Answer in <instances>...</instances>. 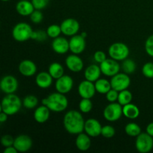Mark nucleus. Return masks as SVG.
I'll return each instance as SVG.
<instances>
[{
	"label": "nucleus",
	"instance_id": "nucleus-5",
	"mask_svg": "<svg viewBox=\"0 0 153 153\" xmlns=\"http://www.w3.org/2000/svg\"><path fill=\"white\" fill-rule=\"evenodd\" d=\"M129 52L128 46L120 42L112 43L108 48V55L110 58L117 61H123L128 58Z\"/></svg>",
	"mask_w": 153,
	"mask_h": 153
},
{
	"label": "nucleus",
	"instance_id": "nucleus-39",
	"mask_svg": "<svg viewBox=\"0 0 153 153\" xmlns=\"http://www.w3.org/2000/svg\"><path fill=\"white\" fill-rule=\"evenodd\" d=\"M145 50L148 55L153 58V34L146 39L145 43Z\"/></svg>",
	"mask_w": 153,
	"mask_h": 153
},
{
	"label": "nucleus",
	"instance_id": "nucleus-38",
	"mask_svg": "<svg viewBox=\"0 0 153 153\" xmlns=\"http://www.w3.org/2000/svg\"><path fill=\"white\" fill-rule=\"evenodd\" d=\"M118 96H119V91H116V90L111 89L105 94L106 100L109 102H117Z\"/></svg>",
	"mask_w": 153,
	"mask_h": 153
},
{
	"label": "nucleus",
	"instance_id": "nucleus-8",
	"mask_svg": "<svg viewBox=\"0 0 153 153\" xmlns=\"http://www.w3.org/2000/svg\"><path fill=\"white\" fill-rule=\"evenodd\" d=\"M110 82L111 88L119 92L128 89L131 85V79L128 74L125 73H118L115 76H112Z\"/></svg>",
	"mask_w": 153,
	"mask_h": 153
},
{
	"label": "nucleus",
	"instance_id": "nucleus-37",
	"mask_svg": "<svg viewBox=\"0 0 153 153\" xmlns=\"http://www.w3.org/2000/svg\"><path fill=\"white\" fill-rule=\"evenodd\" d=\"M29 16L31 22L34 24L40 23L43 19V13L40 11V10H36V9L31 13Z\"/></svg>",
	"mask_w": 153,
	"mask_h": 153
},
{
	"label": "nucleus",
	"instance_id": "nucleus-32",
	"mask_svg": "<svg viewBox=\"0 0 153 153\" xmlns=\"http://www.w3.org/2000/svg\"><path fill=\"white\" fill-rule=\"evenodd\" d=\"M79 111L83 114H88L91 111L93 108V103L91 99L82 98L79 105Z\"/></svg>",
	"mask_w": 153,
	"mask_h": 153
},
{
	"label": "nucleus",
	"instance_id": "nucleus-40",
	"mask_svg": "<svg viewBox=\"0 0 153 153\" xmlns=\"http://www.w3.org/2000/svg\"><path fill=\"white\" fill-rule=\"evenodd\" d=\"M14 139L10 134H4L1 137V144L4 147H7V146H13L14 143Z\"/></svg>",
	"mask_w": 153,
	"mask_h": 153
},
{
	"label": "nucleus",
	"instance_id": "nucleus-26",
	"mask_svg": "<svg viewBox=\"0 0 153 153\" xmlns=\"http://www.w3.org/2000/svg\"><path fill=\"white\" fill-rule=\"evenodd\" d=\"M94 85H95L96 91L99 94H106L111 89V82L106 79H99L94 82Z\"/></svg>",
	"mask_w": 153,
	"mask_h": 153
},
{
	"label": "nucleus",
	"instance_id": "nucleus-12",
	"mask_svg": "<svg viewBox=\"0 0 153 153\" xmlns=\"http://www.w3.org/2000/svg\"><path fill=\"white\" fill-rule=\"evenodd\" d=\"M70 43V50L72 53L76 55H80L85 51L86 48V41L85 38L82 34H76L72 36L69 40Z\"/></svg>",
	"mask_w": 153,
	"mask_h": 153
},
{
	"label": "nucleus",
	"instance_id": "nucleus-23",
	"mask_svg": "<svg viewBox=\"0 0 153 153\" xmlns=\"http://www.w3.org/2000/svg\"><path fill=\"white\" fill-rule=\"evenodd\" d=\"M101 74V69H100V66L97 65V64H91V65H89L85 69V73H84L85 79L92 82H95L96 81L100 79Z\"/></svg>",
	"mask_w": 153,
	"mask_h": 153
},
{
	"label": "nucleus",
	"instance_id": "nucleus-6",
	"mask_svg": "<svg viewBox=\"0 0 153 153\" xmlns=\"http://www.w3.org/2000/svg\"><path fill=\"white\" fill-rule=\"evenodd\" d=\"M123 115V106L118 102H110L103 111V117L108 122H116Z\"/></svg>",
	"mask_w": 153,
	"mask_h": 153
},
{
	"label": "nucleus",
	"instance_id": "nucleus-9",
	"mask_svg": "<svg viewBox=\"0 0 153 153\" xmlns=\"http://www.w3.org/2000/svg\"><path fill=\"white\" fill-rule=\"evenodd\" d=\"M100 69H101L102 74L108 77H112L120 73V66L117 61L112 59V58H107L105 61L100 64Z\"/></svg>",
	"mask_w": 153,
	"mask_h": 153
},
{
	"label": "nucleus",
	"instance_id": "nucleus-14",
	"mask_svg": "<svg viewBox=\"0 0 153 153\" xmlns=\"http://www.w3.org/2000/svg\"><path fill=\"white\" fill-rule=\"evenodd\" d=\"M96 92V88L94 82L88 80H84L80 82L78 87V93L82 98L91 99L94 97Z\"/></svg>",
	"mask_w": 153,
	"mask_h": 153
},
{
	"label": "nucleus",
	"instance_id": "nucleus-29",
	"mask_svg": "<svg viewBox=\"0 0 153 153\" xmlns=\"http://www.w3.org/2000/svg\"><path fill=\"white\" fill-rule=\"evenodd\" d=\"M133 96L131 91H128V89L123 90L119 92V96H118L117 102L120 103L122 106L126 105L131 103L132 101Z\"/></svg>",
	"mask_w": 153,
	"mask_h": 153
},
{
	"label": "nucleus",
	"instance_id": "nucleus-24",
	"mask_svg": "<svg viewBox=\"0 0 153 153\" xmlns=\"http://www.w3.org/2000/svg\"><path fill=\"white\" fill-rule=\"evenodd\" d=\"M75 143L79 150L82 151V152L88 151L91 146V137L86 133H80L77 134Z\"/></svg>",
	"mask_w": 153,
	"mask_h": 153
},
{
	"label": "nucleus",
	"instance_id": "nucleus-11",
	"mask_svg": "<svg viewBox=\"0 0 153 153\" xmlns=\"http://www.w3.org/2000/svg\"><path fill=\"white\" fill-rule=\"evenodd\" d=\"M62 34L65 36L72 37L78 34L80 29V24L74 18H67L61 23Z\"/></svg>",
	"mask_w": 153,
	"mask_h": 153
},
{
	"label": "nucleus",
	"instance_id": "nucleus-33",
	"mask_svg": "<svg viewBox=\"0 0 153 153\" xmlns=\"http://www.w3.org/2000/svg\"><path fill=\"white\" fill-rule=\"evenodd\" d=\"M46 31L47 33L48 37L52 39H55L56 37H59L60 34H62L61 25H58L57 24H52V25H49Z\"/></svg>",
	"mask_w": 153,
	"mask_h": 153
},
{
	"label": "nucleus",
	"instance_id": "nucleus-7",
	"mask_svg": "<svg viewBox=\"0 0 153 153\" xmlns=\"http://www.w3.org/2000/svg\"><path fill=\"white\" fill-rule=\"evenodd\" d=\"M135 148L140 153L149 152L153 149V137L146 132H141L136 137Z\"/></svg>",
	"mask_w": 153,
	"mask_h": 153
},
{
	"label": "nucleus",
	"instance_id": "nucleus-10",
	"mask_svg": "<svg viewBox=\"0 0 153 153\" xmlns=\"http://www.w3.org/2000/svg\"><path fill=\"white\" fill-rule=\"evenodd\" d=\"M19 83L16 78L11 75L3 76L0 82V88L5 94H14L18 89Z\"/></svg>",
	"mask_w": 153,
	"mask_h": 153
},
{
	"label": "nucleus",
	"instance_id": "nucleus-19",
	"mask_svg": "<svg viewBox=\"0 0 153 153\" xmlns=\"http://www.w3.org/2000/svg\"><path fill=\"white\" fill-rule=\"evenodd\" d=\"M52 49L58 55H64L70 50L69 40H67L65 37L59 36L52 40Z\"/></svg>",
	"mask_w": 153,
	"mask_h": 153
},
{
	"label": "nucleus",
	"instance_id": "nucleus-35",
	"mask_svg": "<svg viewBox=\"0 0 153 153\" xmlns=\"http://www.w3.org/2000/svg\"><path fill=\"white\" fill-rule=\"evenodd\" d=\"M142 73L148 79H153V62H147L142 67Z\"/></svg>",
	"mask_w": 153,
	"mask_h": 153
},
{
	"label": "nucleus",
	"instance_id": "nucleus-25",
	"mask_svg": "<svg viewBox=\"0 0 153 153\" xmlns=\"http://www.w3.org/2000/svg\"><path fill=\"white\" fill-rule=\"evenodd\" d=\"M123 114L128 119L135 120L140 115V109L134 104L128 103L123 106Z\"/></svg>",
	"mask_w": 153,
	"mask_h": 153
},
{
	"label": "nucleus",
	"instance_id": "nucleus-13",
	"mask_svg": "<svg viewBox=\"0 0 153 153\" xmlns=\"http://www.w3.org/2000/svg\"><path fill=\"white\" fill-rule=\"evenodd\" d=\"M73 79L67 75H64L59 79H56L55 87L57 92L63 94H67L71 91L73 88Z\"/></svg>",
	"mask_w": 153,
	"mask_h": 153
},
{
	"label": "nucleus",
	"instance_id": "nucleus-31",
	"mask_svg": "<svg viewBox=\"0 0 153 153\" xmlns=\"http://www.w3.org/2000/svg\"><path fill=\"white\" fill-rule=\"evenodd\" d=\"M136 63L133 60L126 58V60L123 61L122 64V70L126 74H131L134 73L136 70Z\"/></svg>",
	"mask_w": 153,
	"mask_h": 153
},
{
	"label": "nucleus",
	"instance_id": "nucleus-47",
	"mask_svg": "<svg viewBox=\"0 0 153 153\" xmlns=\"http://www.w3.org/2000/svg\"><path fill=\"white\" fill-rule=\"evenodd\" d=\"M1 1H10V0H1Z\"/></svg>",
	"mask_w": 153,
	"mask_h": 153
},
{
	"label": "nucleus",
	"instance_id": "nucleus-41",
	"mask_svg": "<svg viewBox=\"0 0 153 153\" xmlns=\"http://www.w3.org/2000/svg\"><path fill=\"white\" fill-rule=\"evenodd\" d=\"M31 2L36 10H43L47 7L49 0H31Z\"/></svg>",
	"mask_w": 153,
	"mask_h": 153
},
{
	"label": "nucleus",
	"instance_id": "nucleus-20",
	"mask_svg": "<svg viewBox=\"0 0 153 153\" xmlns=\"http://www.w3.org/2000/svg\"><path fill=\"white\" fill-rule=\"evenodd\" d=\"M53 79L49 72H40L36 76L35 83L38 88L47 89L52 86Z\"/></svg>",
	"mask_w": 153,
	"mask_h": 153
},
{
	"label": "nucleus",
	"instance_id": "nucleus-28",
	"mask_svg": "<svg viewBox=\"0 0 153 153\" xmlns=\"http://www.w3.org/2000/svg\"><path fill=\"white\" fill-rule=\"evenodd\" d=\"M125 132L129 137H136L141 133V128L135 123H129L125 126Z\"/></svg>",
	"mask_w": 153,
	"mask_h": 153
},
{
	"label": "nucleus",
	"instance_id": "nucleus-43",
	"mask_svg": "<svg viewBox=\"0 0 153 153\" xmlns=\"http://www.w3.org/2000/svg\"><path fill=\"white\" fill-rule=\"evenodd\" d=\"M4 153H17L18 151L16 150V148L13 146H7V147H5L4 149Z\"/></svg>",
	"mask_w": 153,
	"mask_h": 153
},
{
	"label": "nucleus",
	"instance_id": "nucleus-2",
	"mask_svg": "<svg viewBox=\"0 0 153 153\" xmlns=\"http://www.w3.org/2000/svg\"><path fill=\"white\" fill-rule=\"evenodd\" d=\"M42 105L49 108L51 111L55 113L63 112L67 108L69 102L65 94L59 92L52 93L48 97L42 100Z\"/></svg>",
	"mask_w": 153,
	"mask_h": 153
},
{
	"label": "nucleus",
	"instance_id": "nucleus-34",
	"mask_svg": "<svg viewBox=\"0 0 153 153\" xmlns=\"http://www.w3.org/2000/svg\"><path fill=\"white\" fill-rule=\"evenodd\" d=\"M115 128L111 125H105L102 126L101 135L105 138H111L115 135Z\"/></svg>",
	"mask_w": 153,
	"mask_h": 153
},
{
	"label": "nucleus",
	"instance_id": "nucleus-36",
	"mask_svg": "<svg viewBox=\"0 0 153 153\" xmlns=\"http://www.w3.org/2000/svg\"><path fill=\"white\" fill-rule=\"evenodd\" d=\"M48 35L46 31H41V30H37V31H34L32 34L31 39L34 40H37L39 42L45 41L47 38Z\"/></svg>",
	"mask_w": 153,
	"mask_h": 153
},
{
	"label": "nucleus",
	"instance_id": "nucleus-42",
	"mask_svg": "<svg viewBox=\"0 0 153 153\" xmlns=\"http://www.w3.org/2000/svg\"><path fill=\"white\" fill-rule=\"evenodd\" d=\"M94 59L97 63L101 64V63H102L103 61L107 59V56H106V54L103 51L99 50L94 53Z\"/></svg>",
	"mask_w": 153,
	"mask_h": 153
},
{
	"label": "nucleus",
	"instance_id": "nucleus-27",
	"mask_svg": "<svg viewBox=\"0 0 153 153\" xmlns=\"http://www.w3.org/2000/svg\"><path fill=\"white\" fill-rule=\"evenodd\" d=\"M48 72L54 79H58L64 75V69L58 62H53L49 65Z\"/></svg>",
	"mask_w": 153,
	"mask_h": 153
},
{
	"label": "nucleus",
	"instance_id": "nucleus-46",
	"mask_svg": "<svg viewBox=\"0 0 153 153\" xmlns=\"http://www.w3.org/2000/svg\"><path fill=\"white\" fill-rule=\"evenodd\" d=\"M81 34H82V35L83 36V37H85V38H86V37H87V33L86 32H82Z\"/></svg>",
	"mask_w": 153,
	"mask_h": 153
},
{
	"label": "nucleus",
	"instance_id": "nucleus-16",
	"mask_svg": "<svg viewBox=\"0 0 153 153\" xmlns=\"http://www.w3.org/2000/svg\"><path fill=\"white\" fill-rule=\"evenodd\" d=\"M33 141L30 136L20 134L14 139L13 146L19 152H26L32 147Z\"/></svg>",
	"mask_w": 153,
	"mask_h": 153
},
{
	"label": "nucleus",
	"instance_id": "nucleus-3",
	"mask_svg": "<svg viewBox=\"0 0 153 153\" xmlns=\"http://www.w3.org/2000/svg\"><path fill=\"white\" fill-rule=\"evenodd\" d=\"M22 106V100L14 94H6L1 100V111L7 114L8 116H12L17 114Z\"/></svg>",
	"mask_w": 153,
	"mask_h": 153
},
{
	"label": "nucleus",
	"instance_id": "nucleus-30",
	"mask_svg": "<svg viewBox=\"0 0 153 153\" xmlns=\"http://www.w3.org/2000/svg\"><path fill=\"white\" fill-rule=\"evenodd\" d=\"M38 105V99L34 95H27L22 100V106L27 109H33L37 108Z\"/></svg>",
	"mask_w": 153,
	"mask_h": 153
},
{
	"label": "nucleus",
	"instance_id": "nucleus-21",
	"mask_svg": "<svg viewBox=\"0 0 153 153\" xmlns=\"http://www.w3.org/2000/svg\"><path fill=\"white\" fill-rule=\"evenodd\" d=\"M35 10L32 2L28 0H20L16 4V10L20 16H30Z\"/></svg>",
	"mask_w": 153,
	"mask_h": 153
},
{
	"label": "nucleus",
	"instance_id": "nucleus-45",
	"mask_svg": "<svg viewBox=\"0 0 153 153\" xmlns=\"http://www.w3.org/2000/svg\"><path fill=\"white\" fill-rule=\"evenodd\" d=\"M7 117H8V115L4 113V112L1 111V114H0V123H4V122L7 120Z\"/></svg>",
	"mask_w": 153,
	"mask_h": 153
},
{
	"label": "nucleus",
	"instance_id": "nucleus-15",
	"mask_svg": "<svg viewBox=\"0 0 153 153\" xmlns=\"http://www.w3.org/2000/svg\"><path fill=\"white\" fill-rule=\"evenodd\" d=\"M102 128V126L100 121L94 118H90L85 121L84 131L91 137H97L101 135Z\"/></svg>",
	"mask_w": 153,
	"mask_h": 153
},
{
	"label": "nucleus",
	"instance_id": "nucleus-22",
	"mask_svg": "<svg viewBox=\"0 0 153 153\" xmlns=\"http://www.w3.org/2000/svg\"><path fill=\"white\" fill-rule=\"evenodd\" d=\"M50 111L49 108L46 107L44 105L38 106L36 108L34 111V119L38 123H44L49 120L50 116Z\"/></svg>",
	"mask_w": 153,
	"mask_h": 153
},
{
	"label": "nucleus",
	"instance_id": "nucleus-17",
	"mask_svg": "<svg viewBox=\"0 0 153 153\" xmlns=\"http://www.w3.org/2000/svg\"><path fill=\"white\" fill-rule=\"evenodd\" d=\"M65 64L68 70L73 73H79L84 68V62L79 55L72 54L66 58Z\"/></svg>",
	"mask_w": 153,
	"mask_h": 153
},
{
	"label": "nucleus",
	"instance_id": "nucleus-18",
	"mask_svg": "<svg viewBox=\"0 0 153 153\" xmlns=\"http://www.w3.org/2000/svg\"><path fill=\"white\" fill-rule=\"evenodd\" d=\"M19 73L25 77H31L37 73V66L34 61L31 60H23L18 66Z\"/></svg>",
	"mask_w": 153,
	"mask_h": 153
},
{
	"label": "nucleus",
	"instance_id": "nucleus-4",
	"mask_svg": "<svg viewBox=\"0 0 153 153\" xmlns=\"http://www.w3.org/2000/svg\"><path fill=\"white\" fill-rule=\"evenodd\" d=\"M33 29L26 22H19L12 29V37L17 42H25L31 39Z\"/></svg>",
	"mask_w": 153,
	"mask_h": 153
},
{
	"label": "nucleus",
	"instance_id": "nucleus-44",
	"mask_svg": "<svg viewBox=\"0 0 153 153\" xmlns=\"http://www.w3.org/2000/svg\"><path fill=\"white\" fill-rule=\"evenodd\" d=\"M146 132L153 137V122L148 124L146 128Z\"/></svg>",
	"mask_w": 153,
	"mask_h": 153
},
{
	"label": "nucleus",
	"instance_id": "nucleus-1",
	"mask_svg": "<svg viewBox=\"0 0 153 153\" xmlns=\"http://www.w3.org/2000/svg\"><path fill=\"white\" fill-rule=\"evenodd\" d=\"M85 121L82 112L70 110L64 114L63 125L66 131L71 134H79L85 130Z\"/></svg>",
	"mask_w": 153,
	"mask_h": 153
}]
</instances>
